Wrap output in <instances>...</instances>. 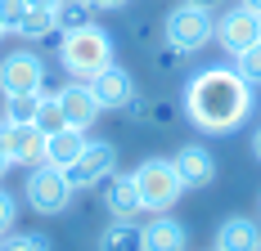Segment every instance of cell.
I'll use <instances>...</instances> for the list:
<instances>
[{
  "mask_svg": "<svg viewBox=\"0 0 261 251\" xmlns=\"http://www.w3.org/2000/svg\"><path fill=\"white\" fill-rule=\"evenodd\" d=\"M180 108H185V117L198 125V130H207V135H230V130H239V125L252 117L257 95H252V85H248L234 68H203V72L189 76Z\"/></svg>",
  "mask_w": 261,
  "mask_h": 251,
  "instance_id": "6da1fadb",
  "label": "cell"
},
{
  "mask_svg": "<svg viewBox=\"0 0 261 251\" xmlns=\"http://www.w3.org/2000/svg\"><path fill=\"white\" fill-rule=\"evenodd\" d=\"M59 68L68 81H95L104 68H113V36L99 23L59 32Z\"/></svg>",
  "mask_w": 261,
  "mask_h": 251,
  "instance_id": "7a4b0ae2",
  "label": "cell"
},
{
  "mask_svg": "<svg viewBox=\"0 0 261 251\" xmlns=\"http://www.w3.org/2000/svg\"><path fill=\"white\" fill-rule=\"evenodd\" d=\"M130 175H135V189H140V202H144V211H149V215L171 211V206L180 202V193H185L180 171H176V162H171V157H149V162H140Z\"/></svg>",
  "mask_w": 261,
  "mask_h": 251,
  "instance_id": "3957f363",
  "label": "cell"
},
{
  "mask_svg": "<svg viewBox=\"0 0 261 251\" xmlns=\"http://www.w3.org/2000/svg\"><path fill=\"white\" fill-rule=\"evenodd\" d=\"M212 36H216V14L189 5V0H180V5L162 18V41L176 45L180 54H198L203 45H212Z\"/></svg>",
  "mask_w": 261,
  "mask_h": 251,
  "instance_id": "277c9868",
  "label": "cell"
},
{
  "mask_svg": "<svg viewBox=\"0 0 261 251\" xmlns=\"http://www.w3.org/2000/svg\"><path fill=\"white\" fill-rule=\"evenodd\" d=\"M23 198L27 206L36 211V215H63L68 206H72V184L68 175L59 171V166H32L27 171V184H23Z\"/></svg>",
  "mask_w": 261,
  "mask_h": 251,
  "instance_id": "5b68a950",
  "label": "cell"
},
{
  "mask_svg": "<svg viewBox=\"0 0 261 251\" xmlns=\"http://www.w3.org/2000/svg\"><path fill=\"white\" fill-rule=\"evenodd\" d=\"M113 171H117V148H113L108 139H90V144L81 148L77 162L63 166V175H68V184H72V193H86V189L104 184Z\"/></svg>",
  "mask_w": 261,
  "mask_h": 251,
  "instance_id": "8992f818",
  "label": "cell"
},
{
  "mask_svg": "<svg viewBox=\"0 0 261 251\" xmlns=\"http://www.w3.org/2000/svg\"><path fill=\"white\" fill-rule=\"evenodd\" d=\"M45 90V58L36 50H14L0 58V95H41Z\"/></svg>",
  "mask_w": 261,
  "mask_h": 251,
  "instance_id": "52a82bcc",
  "label": "cell"
},
{
  "mask_svg": "<svg viewBox=\"0 0 261 251\" xmlns=\"http://www.w3.org/2000/svg\"><path fill=\"white\" fill-rule=\"evenodd\" d=\"M212 41H216L225 54H243L248 45H257V41H261V14H252L248 5L225 9V14L216 18V36H212Z\"/></svg>",
  "mask_w": 261,
  "mask_h": 251,
  "instance_id": "ba28073f",
  "label": "cell"
},
{
  "mask_svg": "<svg viewBox=\"0 0 261 251\" xmlns=\"http://www.w3.org/2000/svg\"><path fill=\"white\" fill-rule=\"evenodd\" d=\"M0 148L9 157V166H41L45 162V130L0 121Z\"/></svg>",
  "mask_w": 261,
  "mask_h": 251,
  "instance_id": "9c48e42d",
  "label": "cell"
},
{
  "mask_svg": "<svg viewBox=\"0 0 261 251\" xmlns=\"http://www.w3.org/2000/svg\"><path fill=\"white\" fill-rule=\"evenodd\" d=\"M59 95V108H63V121L72 125V130H90V125L99 121V99H95V90H90V81H68L63 90H54Z\"/></svg>",
  "mask_w": 261,
  "mask_h": 251,
  "instance_id": "30bf717a",
  "label": "cell"
},
{
  "mask_svg": "<svg viewBox=\"0 0 261 251\" xmlns=\"http://www.w3.org/2000/svg\"><path fill=\"white\" fill-rule=\"evenodd\" d=\"M90 90H95V99H99L104 112H126V103L140 95V90H135V76H130L126 68H117V63L95 76V81H90Z\"/></svg>",
  "mask_w": 261,
  "mask_h": 251,
  "instance_id": "8fae6325",
  "label": "cell"
},
{
  "mask_svg": "<svg viewBox=\"0 0 261 251\" xmlns=\"http://www.w3.org/2000/svg\"><path fill=\"white\" fill-rule=\"evenodd\" d=\"M104 184H108L104 189V206H108L113 220H140V215H149L144 202H140V189H135V175H117V171H113Z\"/></svg>",
  "mask_w": 261,
  "mask_h": 251,
  "instance_id": "7c38bea8",
  "label": "cell"
},
{
  "mask_svg": "<svg viewBox=\"0 0 261 251\" xmlns=\"http://www.w3.org/2000/svg\"><path fill=\"white\" fill-rule=\"evenodd\" d=\"M189 247V233L176 215H153L149 225H140V251H185Z\"/></svg>",
  "mask_w": 261,
  "mask_h": 251,
  "instance_id": "4fadbf2b",
  "label": "cell"
},
{
  "mask_svg": "<svg viewBox=\"0 0 261 251\" xmlns=\"http://www.w3.org/2000/svg\"><path fill=\"white\" fill-rule=\"evenodd\" d=\"M171 162H176V171H180L185 189H207L212 179H216V157H212L203 144H185Z\"/></svg>",
  "mask_w": 261,
  "mask_h": 251,
  "instance_id": "5bb4252c",
  "label": "cell"
},
{
  "mask_svg": "<svg viewBox=\"0 0 261 251\" xmlns=\"http://www.w3.org/2000/svg\"><path fill=\"white\" fill-rule=\"evenodd\" d=\"M216 251H261V225L248 215H230L216 229Z\"/></svg>",
  "mask_w": 261,
  "mask_h": 251,
  "instance_id": "9a60e30c",
  "label": "cell"
},
{
  "mask_svg": "<svg viewBox=\"0 0 261 251\" xmlns=\"http://www.w3.org/2000/svg\"><path fill=\"white\" fill-rule=\"evenodd\" d=\"M90 139H86V130H72V125H63V130H54V135H45V166H72L81 157V148H86Z\"/></svg>",
  "mask_w": 261,
  "mask_h": 251,
  "instance_id": "2e32d148",
  "label": "cell"
},
{
  "mask_svg": "<svg viewBox=\"0 0 261 251\" xmlns=\"http://www.w3.org/2000/svg\"><path fill=\"white\" fill-rule=\"evenodd\" d=\"M14 36H23V41H50V36H59V14L27 5V14H23V23H18Z\"/></svg>",
  "mask_w": 261,
  "mask_h": 251,
  "instance_id": "e0dca14e",
  "label": "cell"
},
{
  "mask_svg": "<svg viewBox=\"0 0 261 251\" xmlns=\"http://www.w3.org/2000/svg\"><path fill=\"white\" fill-rule=\"evenodd\" d=\"M99 251H140V225L135 220H113V225H104Z\"/></svg>",
  "mask_w": 261,
  "mask_h": 251,
  "instance_id": "ac0fdd59",
  "label": "cell"
},
{
  "mask_svg": "<svg viewBox=\"0 0 261 251\" xmlns=\"http://www.w3.org/2000/svg\"><path fill=\"white\" fill-rule=\"evenodd\" d=\"M36 103H41V95H5L0 121H9V125H32V121H36Z\"/></svg>",
  "mask_w": 261,
  "mask_h": 251,
  "instance_id": "d6986e66",
  "label": "cell"
},
{
  "mask_svg": "<svg viewBox=\"0 0 261 251\" xmlns=\"http://www.w3.org/2000/svg\"><path fill=\"white\" fill-rule=\"evenodd\" d=\"M36 130H45V135H54V130H63V108H59V95H45V90H41V103H36Z\"/></svg>",
  "mask_w": 261,
  "mask_h": 251,
  "instance_id": "ffe728a7",
  "label": "cell"
},
{
  "mask_svg": "<svg viewBox=\"0 0 261 251\" xmlns=\"http://www.w3.org/2000/svg\"><path fill=\"white\" fill-rule=\"evenodd\" d=\"M90 9H95L90 0H63V5L54 9V14H59V32H72V27H86V23H90Z\"/></svg>",
  "mask_w": 261,
  "mask_h": 251,
  "instance_id": "44dd1931",
  "label": "cell"
},
{
  "mask_svg": "<svg viewBox=\"0 0 261 251\" xmlns=\"http://www.w3.org/2000/svg\"><path fill=\"white\" fill-rule=\"evenodd\" d=\"M234 72L243 76V81H248L252 90L261 85V41H257V45H248L243 54H234Z\"/></svg>",
  "mask_w": 261,
  "mask_h": 251,
  "instance_id": "7402d4cb",
  "label": "cell"
},
{
  "mask_svg": "<svg viewBox=\"0 0 261 251\" xmlns=\"http://www.w3.org/2000/svg\"><path fill=\"white\" fill-rule=\"evenodd\" d=\"M0 251H50V238L45 233H5Z\"/></svg>",
  "mask_w": 261,
  "mask_h": 251,
  "instance_id": "603a6c76",
  "label": "cell"
},
{
  "mask_svg": "<svg viewBox=\"0 0 261 251\" xmlns=\"http://www.w3.org/2000/svg\"><path fill=\"white\" fill-rule=\"evenodd\" d=\"M180 58H185V54L176 50V45H162V50H153V68H158V76L180 72Z\"/></svg>",
  "mask_w": 261,
  "mask_h": 251,
  "instance_id": "cb8c5ba5",
  "label": "cell"
},
{
  "mask_svg": "<svg viewBox=\"0 0 261 251\" xmlns=\"http://www.w3.org/2000/svg\"><path fill=\"white\" fill-rule=\"evenodd\" d=\"M23 14H27V0H0V27L5 32H18Z\"/></svg>",
  "mask_w": 261,
  "mask_h": 251,
  "instance_id": "d4e9b609",
  "label": "cell"
},
{
  "mask_svg": "<svg viewBox=\"0 0 261 251\" xmlns=\"http://www.w3.org/2000/svg\"><path fill=\"white\" fill-rule=\"evenodd\" d=\"M14 225H18V202H14V193L0 189V238L14 233Z\"/></svg>",
  "mask_w": 261,
  "mask_h": 251,
  "instance_id": "484cf974",
  "label": "cell"
},
{
  "mask_svg": "<svg viewBox=\"0 0 261 251\" xmlns=\"http://www.w3.org/2000/svg\"><path fill=\"white\" fill-rule=\"evenodd\" d=\"M90 5H95V9H126L130 0H90Z\"/></svg>",
  "mask_w": 261,
  "mask_h": 251,
  "instance_id": "4316f807",
  "label": "cell"
},
{
  "mask_svg": "<svg viewBox=\"0 0 261 251\" xmlns=\"http://www.w3.org/2000/svg\"><path fill=\"white\" fill-rule=\"evenodd\" d=\"M27 5H32V9H59L63 0H27Z\"/></svg>",
  "mask_w": 261,
  "mask_h": 251,
  "instance_id": "83f0119b",
  "label": "cell"
},
{
  "mask_svg": "<svg viewBox=\"0 0 261 251\" xmlns=\"http://www.w3.org/2000/svg\"><path fill=\"white\" fill-rule=\"evenodd\" d=\"M189 5H198V9H212V14H216V9H221L225 0H189Z\"/></svg>",
  "mask_w": 261,
  "mask_h": 251,
  "instance_id": "f1b7e54d",
  "label": "cell"
},
{
  "mask_svg": "<svg viewBox=\"0 0 261 251\" xmlns=\"http://www.w3.org/2000/svg\"><path fill=\"white\" fill-rule=\"evenodd\" d=\"M252 157H257V162H261V130H257V135H252Z\"/></svg>",
  "mask_w": 261,
  "mask_h": 251,
  "instance_id": "f546056e",
  "label": "cell"
},
{
  "mask_svg": "<svg viewBox=\"0 0 261 251\" xmlns=\"http://www.w3.org/2000/svg\"><path fill=\"white\" fill-rule=\"evenodd\" d=\"M9 175V157H5V148H0V179Z\"/></svg>",
  "mask_w": 261,
  "mask_h": 251,
  "instance_id": "4dcf8cb0",
  "label": "cell"
},
{
  "mask_svg": "<svg viewBox=\"0 0 261 251\" xmlns=\"http://www.w3.org/2000/svg\"><path fill=\"white\" fill-rule=\"evenodd\" d=\"M239 5H248L252 14H261V0H239Z\"/></svg>",
  "mask_w": 261,
  "mask_h": 251,
  "instance_id": "1f68e13d",
  "label": "cell"
},
{
  "mask_svg": "<svg viewBox=\"0 0 261 251\" xmlns=\"http://www.w3.org/2000/svg\"><path fill=\"white\" fill-rule=\"evenodd\" d=\"M5 36H9V32H5V27H0V41H5Z\"/></svg>",
  "mask_w": 261,
  "mask_h": 251,
  "instance_id": "d6a6232c",
  "label": "cell"
},
{
  "mask_svg": "<svg viewBox=\"0 0 261 251\" xmlns=\"http://www.w3.org/2000/svg\"><path fill=\"white\" fill-rule=\"evenodd\" d=\"M212 251H216V247H212Z\"/></svg>",
  "mask_w": 261,
  "mask_h": 251,
  "instance_id": "836d02e7",
  "label": "cell"
}]
</instances>
